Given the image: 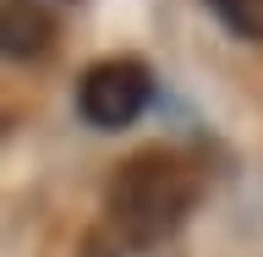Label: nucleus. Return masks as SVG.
<instances>
[{"mask_svg": "<svg viewBox=\"0 0 263 257\" xmlns=\"http://www.w3.org/2000/svg\"><path fill=\"white\" fill-rule=\"evenodd\" d=\"M197 192H203V175L192 159H181L170 148H148L115 170L104 208H110V225L121 230V241L159 246L164 235L186 225V213L197 208Z\"/></svg>", "mask_w": 263, "mask_h": 257, "instance_id": "f257e3e1", "label": "nucleus"}, {"mask_svg": "<svg viewBox=\"0 0 263 257\" xmlns=\"http://www.w3.org/2000/svg\"><path fill=\"white\" fill-rule=\"evenodd\" d=\"M148 93H154L148 66L132 61V55H115V61H99V66L82 71V82H77V115L93 131H121V126H132V121L148 110Z\"/></svg>", "mask_w": 263, "mask_h": 257, "instance_id": "f03ea898", "label": "nucleus"}, {"mask_svg": "<svg viewBox=\"0 0 263 257\" xmlns=\"http://www.w3.org/2000/svg\"><path fill=\"white\" fill-rule=\"evenodd\" d=\"M0 38H6V55H11V61H39V55H49V44H55V16H49L39 0H6Z\"/></svg>", "mask_w": 263, "mask_h": 257, "instance_id": "7ed1b4c3", "label": "nucleus"}, {"mask_svg": "<svg viewBox=\"0 0 263 257\" xmlns=\"http://www.w3.org/2000/svg\"><path fill=\"white\" fill-rule=\"evenodd\" d=\"M209 6H214V16H219L236 38L263 44V0H209Z\"/></svg>", "mask_w": 263, "mask_h": 257, "instance_id": "20e7f679", "label": "nucleus"}]
</instances>
